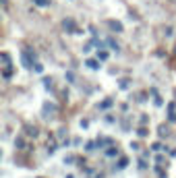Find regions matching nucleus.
Masks as SVG:
<instances>
[{
	"mask_svg": "<svg viewBox=\"0 0 176 178\" xmlns=\"http://www.w3.org/2000/svg\"><path fill=\"white\" fill-rule=\"evenodd\" d=\"M35 2H37L39 6H48V0H35Z\"/></svg>",
	"mask_w": 176,
	"mask_h": 178,
	"instance_id": "obj_1",
	"label": "nucleus"
}]
</instances>
